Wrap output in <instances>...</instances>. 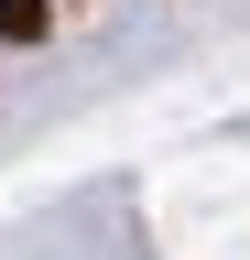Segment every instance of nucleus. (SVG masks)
Returning a JSON list of instances; mask_svg holds the SVG:
<instances>
[{"label": "nucleus", "mask_w": 250, "mask_h": 260, "mask_svg": "<svg viewBox=\"0 0 250 260\" xmlns=\"http://www.w3.org/2000/svg\"><path fill=\"white\" fill-rule=\"evenodd\" d=\"M54 32V0H0V44H44Z\"/></svg>", "instance_id": "nucleus-1"}]
</instances>
